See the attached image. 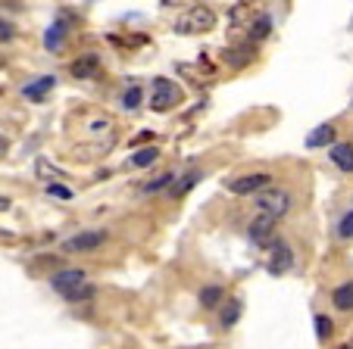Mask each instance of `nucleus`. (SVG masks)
Returning <instances> with one entry per match:
<instances>
[{"label": "nucleus", "instance_id": "f257e3e1", "mask_svg": "<svg viewBox=\"0 0 353 349\" xmlns=\"http://www.w3.org/2000/svg\"><path fill=\"white\" fill-rule=\"evenodd\" d=\"M50 284H54V290L63 299H69V303H85V299L94 297V287L88 284L85 271H79V268L57 271V275L50 277Z\"/></svg>", "mask_w": 353, "mask_h": 349}, {"label": "nucleus", "instance_id": "f03ea898", "mask_svg": "<svg viewBox=\"0 0 353 349\" xmlns=\"http://www.w3.org/2000/svg\"><path fill=\"white\" fill-rule=\"evenodd\" d=\"M256 209L269 218L288 215V209H291V193L281 191V187H263V191L256 193Z\"/></svg>", "mask_w": 353, "mask_h": 349}, {"label": "nucleus", "instance_id": "7ed1b4c3", "mask_svg": "<svg viewBox=\"0 0 353 349\" xmlns=\"http://www.w3.org/2000/svg\"><path fill=\"white\" fill-rule=\"evenodd\" d=\"M213 25H216V16L210 13L207 7H194L191 13H185L179 22H175V32H181V34H203V32H210Z\"/></svg>", "mask_w": 353, "mask_h": 349}, {"label": "nucleus", "instance_id": "20e7f679", "mask_svg": "<svg viewBox=\"0 0 353 349\" xmlns=\"http://www.w3.org/2000/svg\"><path fill=\"white\" fill-rule=\"evenodd\" d=\"M175 103H181V87L172 85L169 78H157L154 81V94H150V109L154 112H166Z\"/></svg>", "mask_w": 353, "mask_h": 349}, {"label": "nucleus", "instance_id": "39448f33", "mask_svg": "<svg viewBox=\"0 0 353 349\" xmlns=\"http://www.w3.org/2000/svg\"><path fill=\"white\" fill-rule=\"evenodd\" d=\"M103 240H107V231H81L75 237L63 240V250L66 253H88V250H97Z\"/></svg>", "mask_w": 353, "mask_h": 349}, {"label": "nucleus", "instance_id": "423d86ee", "mask_svg": "<svg viewBox=\"0 0 353 349\" xmlns=\"http://www.w3.org/2000/svg\"><path fill=\"white\" fill-rule=\"evenodd\" d=\"M269 184H272V175L256 171V175H244V178L228 181V191L232 193H256V191H263V187H269Z\"/></svg>", "mask_w": 353, "mask_h": 349}, {"label": "nucleus", "instance_id": "0eeeda50", "mask_svg": "<svg viewBox=\"0 0 353 349\" xmlns=\"http://www.w3.org/2000/svg\"><path fill=\"white\" fill-rule=\"evenodd\" d=\"M272 256H269V271L272 275H285L288 268L294 265V250L285 244V240H272Z\"/></svg>", "mask_w": 353, "mask_h": 349}, {"label": "nucleus", "instance_id": "6e6552de", "mask_svg": "<svg viewBox=\"0 0 353 349\" xmlns=\"http://www.w3.org/2000/svg\"><path fill=\"white\" fill-rule=\"evenodd\" d=\"M250 240H254L256 246H269L275 240V218H269V215H260L254 224H250Z\"/></svg>", "mask_w": 353, "mask_h": 349}, {"label": "nucleus", "instance_id": "1a4fd4ad", "mask_svg": "<svg viewBox=\"0 0 353 349\" xmlns=\"http://www.w3.org/2000/svg\"><path fill=\"white\" fill-rule=\"evenodd\" d=\"M54 85H57L54 75H41V78H34L32 85L22 87V97H26V100H34V103H41V100L47 97V94L54 91Z\"/></svg>", "mask_w": 353, "mask_h": 349}, {"label": "nucleus", "instance_id": "9d476101", "mask_svg": "<svg viewBox=\"0 0 353 349\" xmlns=\"http://www.w3.org/2000/svg\"><path fill=\"white\" fill-rule=\"evenodd\" d=\"M69 72H72V78H94L100 72V56L97 53H85L69 66Z\"/></svg>", "mask_w": 353, "mask_h": 349}, {"label": "nucleus", "instance_id": "9b49d317", "mask_svg": "<svg viewBox=\"0 0 353 349\" xmlns=\"http://www.w3.org/2000/svg\"><path fill=\"white\" fill-rule=\"evenodd\" d=\"M34 175H38L44 184H63V181H69L66 171L57 169V165L47 162V159H38V162H34Z\"/></svg>", "mask_w": 353, "mask_h": 349}, {"label": "nucleus", "instance_id": "f8f14e48", "mask_svg": "<svg viewBox=\"0 0 353 349\" xmlns=\"http://www.w3.org/2000/svg\"><path fill=\"white\" fill-rule=\"evenodd\" d=\"M63 38H66V19L54 22V25L47 28V32H44V47H47V50H60Z\"/></svg>", "mask_w": 353, "mask_h": 349}, {"label": "nucleus", "instance_id": "ddd939ff", "mask_svg": "<svg viewBox=\"0 0 353 349\" xmlns=\"http://www.w3.org/2000/svg\"><path fill=\"white\" fill-rule=\"evenodd\" d=\"M332 162L344 171H353V144H334L332 147Z\"/></svg>", "mask_w": 353, "mask_h": 349}, {"label": "nucleus", "instance_id": "4468645a", "mask_svg": "<svg viewBox=\"0 0 353 349\" xmlns=\"http://www.w3.org/2000/svg\"><path fill=\"white\" fill-rule=\"evenodd\" d=\"M334 138H338L334 125H319V128H316V131L307 138V147H310V150H316V147H328Z\"/></svg>", "mask_w": 353, "mask_h": 349}, {"label": "nucleus", "instance_id": "2eb2a0df", "mask_svg": "<svg viewBox=\"0 0 353 349\" xmlns=\"http://www.w3.org/2000/svg\"><path fill=\"white\" fill-rule=\"evenodd\" d=\"M332 299H334V306H338L341 312H347V309H353V281H347L344 287H338L332 293Z\"/></svg>", "mask_w": 353, "mask_h": 349}, {"label": "nucleus", "instance_id": "dca6fc26", "mask_svg": "<svg viewBox=\"0 0 353 349\" xmlns=\"http://www.w3.org/2000/svg\"><path fill=\"white\" fill-rule=\"evenodd\" d=\"M200 306H203V309H216V306H222V287H203L200 290Z\"/></svg>", "mask_w": 353, "mask_h": 349}, {"label": "nucleus", "instance_id": "f3484780", "mask_svg": "<svg viewBox=\"0 0 353 349\" xmlns=\"http://www.w3.org/2000/svg\"><path fill=\"white\" fill-rule=\"evenodd\" d=\"M157 156H160V150H157V147H147V150H134L132 165H138V169H144V165H154Z\"/></svg>", "mask_w": 353, "mask_h": 349}, {"label": "nucleus", "instance_id": "a211bd4d", "mask_svg": "<svg viewBox=\"0 0 353 349\" xmlns=\"http://www.w3.org/2000/svg\"><path fill=\"white\" fill-rule=\"evenodd\" d=\"M141 100H144V91H141L138 85H132L125 94H122V106H125V109H138Z\"/></svg>", "mask_w": 353, "mask_h": 349}, {"label": "nucleus", "instance_id": "6ab92c4d", "mask_svg": "<svg viewBox=\"0 0 353 349\" xmlns=\"http://www.w3.org/2000/svg\"><path fill=\"white\" fill-rule=\"evenodd\" d=\"M316 334H319V340H328V337L334 334V330H332V318H328V315H316Z\"/></svg>", "mask_w": 353, "mask_h": 349}, {"label": "nucleus", "instance_id": "aec40b11", "mask_svg": "<svg viewBox=\"0 0 353 349\" xmlns=\"http://www.w3.org/2000/svg\"><path fill=\"white\" fill-rule=\"evenodd\" d=\"M269 32H272V19H269V16H260L254 25V41H263Z\"/></svg>", "mask_w": 353, "mask_h": 349}, {"label": "nucleus", "instance_id": "412c9836", "mask_svg": "<svg viewBox=\"0 0 353 349\" xmlns=\"http://www.w3.org/2000/svg\"><path fill=\"white\" fill-rule=\"evenodd\" d=\"M238 315H241V299H232V303H228V309H225V315H222V324H234L238 321Z\"/></svg>", "mask_w": 353, "mask_h": 349}, {"label": "nucleus", "instance_id": "4be33fe9", "mask_svg": "<svg viewBox=\"0 0 353 349\" xmlns=\"http://www.w3.org/2000/svg\"><path fill=\"white\" fill-rule=\"evenodd\" d=\"M13 38H16V25L7 19H0V44H10Z\"/></svg>", "mask_w": 353, "mask_h": 349}, {"label": "nucleus", "instance_id": "5701e85b", "mask_svg": "<svg viewBox=\"0 0 353 349\" xmlns=\"http://www.w3.org/2000/svg\"><path fill=\"white\" fill-rule=\"evenodd\" d=\"M338 234H341V237H353V212H347V215L341 218Z\"/></svg>", "mask_w": 353, "mask_h": 349}, {"label": "nucleus", "instance_id": "b1692460", "mask_svg": "<svg viewBox=\"0 0 353 349\" xmlns=\"http://www.w3.org/2000/svg\"><path fill=\"white\" fill-rule=\"evenodd\" d=\"M47 193L50 197H60V200H72V191L66 184H47Z\"/></svg>", "mask_w": 353, "mask_h": 349}, {"label": "nucleus", "instance_id": "393cba45", "mask_svg": "<svg viewBox=\"0 0 353 349\" xmlns=\"http://www.w3.org/2000/svg\"><path fill=\"white\" fill-rule=\"evenodd\" d=\"M169 181H172V175H163V178L150 181V184H147V187H144V191H147V193H154V191H160V187H166V184H169Z\"/></svg>", "mask_w": 353, "mask_h": 349}, {"label": "nucleus", "instance_id": "a878e982", "mask_svg": "<svg viewBox=\"0 0 353 349\" xmlns=\"http://www.w3.org/2000/svg\"><path fill=\"white\" fill-rule=\"evenodd\" d=\"M194 181H200V171H191V175H188L185 181H181V187H179V193H185L188 187H194Z\"/></svg>", "mask_w": 353, "mask_h": 349}, {"label": "nucleus", "instance_id": "bb28decb", "mask_svg": "<svg viewBox=\"0 0 353 349\" xmlns=\"http://www.w3.org/2000/svg\"><path fill=\"white\" fill-rule=\"evenodd\" d=\"M7 150H10V140H7V138H0V156H3Z\"/></svg>", "mask_w": 353, "mask_h": 349}, {"label": "nucleus", "instance_id": "cd10ccee", "mask_svg": "<svg viewBox=\"0 0 353 349\" xmlns=\"http://www.w3.org/2000/svg\"><path fill=\"white\" fill-rule=\"evenodd\" d=\"M10 209V200L7 197H0V212H7Z\"/></svg>", "mask_w": 353, "mask_h": 349}, {"label": "nucleus", "instance_id": "c85d7f7f", "mask_svg": "<svg viewBox=\"0 0 353 349\" xmlns=\"http://www.w3.org/2000/svg\"><path fill=\"white\" fill-rule=\"evenodd\" d=\"M0 69H3V56H0Z\"/></svg>", "mask_w": 353, "mask_h": 349}, {"label": "nucleus", "instance_id": "c756f323", "mask_svg": "<svg viewBox=\"0 0 353 349\" xmlns=\"http://www.w3.org/2000/svg\"><path fill=\"white\" fill-rule=\"evenodd\" d=\"M344 349H353V346H344Z\"/></svg>", "mask_w": 353, "mask_h": 349}]
</instances>
